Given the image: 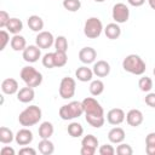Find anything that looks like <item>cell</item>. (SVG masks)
<instances>
[{
	"label": "cell",
	"instance_id": "cell-1",
	"mask_svg": "<svg viewBox=\"0 0 155 155\" xmlns=\"http://www.w3.org/2000/svg\"><path fill=\"white\" fill-rule=\"evenodd\" d=\"M122 68L125 71L133 74V75H143L147 69L145 62L142 59L140 56L136 53H131L126 56L122 61Z\"/></svg>",
	"mask_w": 155,
	"mask_h": 155
},
{
	"label": "cell",
	"instance_id": "cell-2",
	"mask_svg": "<svg viewBox=\"0 0 155 155\" xmlns=\"http://www.w3.org/2000/svg\"><path fill=\"white\" fill-rule=\"evenodd\" d=\"M41 117H42L41 109L38 105H29L19 113L18 122L23 127H30V126H34V125L39 124Z\"/></svg>",
	"mask_w": 155,
	"mask_h": 155
},
{
	"label": "cell",
	"instance_id": "cell-3",
	"mask_svg": "<svg viewBox=\"0 0 155 155\" xmlns=\"http://www.w3.org/2000/svg\"><path fill=\"white\" fill-rule=\"evenodd\" d=\"M58 114L61 116L62 120H74L79 116H81L84 114V107H82V103L81 102H78V101H73V102H69L68 104H64L59 108L58 110Z\"/></svg>",
	"mask_w": 155,
	"mask_h": 155
},
{
	"label": "cell",
	"instance_id": "cell-4",
	"mask_svg": "<svg viewBox=\"0 0 155 155\" xmlns=\"http://www.w3.org/2000/svg\"><path fill=\"white\" fill-rule=\"evenodd\" d=\"M19 76L25 84V86H29V87H38L42 82V74L31 65L23 67L21 69Z\"/></svg>",
	"mask_w": 155,
	"mask_h": 155
},
{
	"label": "cell",
	"instance_id": "cell-5",
	"mask_svg": "<svg viewBox=\"0 0 155 155\" xmlns=\"http://www.w3.org/2000/svg\"><path fill=\"white\" fill-rule=\"evenodd\" d=\"M103 30V23L98 17H90L84 24V34L88 39H97Z\"/></svg>",
	"mask_w": 155,
	"mask_h": 155
},
{
	"label": "cell",
	"instance_id": "cell-6",
	"mask_svg": "<svg viewBox=\"0 0 155 155\" xmlns=\"http://www.w3.org/2000/svg\"><path fill=\"white\" fill-rule=\"evenodd\" d=\"M85 116H104V109L93 97H86L82 102Z\"/></svg>",
	"mask_w": 155,
	"mask_h": 155
},
{
	"label": "cell",
	"instance_id": "cell-7",
	"mask_svg": "<svg viewBox=\"0 0 155 155\" xmlns=\"http://www.w3.org/2000/svg\"><path fill=\"white\" fill-rule=\"evenodd\" d=\"M75 91H76L75 79H73L70 76H64L61 80V84H59V88H58L59 96L63 99H70L71 97H74Z\"/></svg>",
	"mask_w": 155,
	"mask_h": 155
},
{
	"label": "cell",
	"instance_id": "cell-8",
	"mask_svg": "<svg viewBox=\"0 0 155 155\" xmlns=\"http://www.w3.org/2000/svg\"><path fill=\"white\" fill-rule=\"evenodd\" d=\"M111 17L115 21V23H119V24L126 23L130 18L128 6L124 2H116L113 6V10H111Z\"/></svg>",
	"mask_w": 155,
	"mask_h": 155
},
{
	"label": "cell",
	"instance_id": "cell-9",
	"mask_svg": "<svg viewBox=\"0 0 155 155\" xmlns=\"http://www.w3.org/2000/svg\"><path fill=\"white\" fill-rule=\"evenodd\" d=\"M97 147H98V138L96 136L93 134L84 136L81 139L80 154L81 155H94Z\"/></svg>",
	"mask_w": 155,
	"mask_h": 155
},
{
	"label": "cell",
	"instance_id": "cell-10",
	"mask_svg": "<svg viewBox=\"0 0 155 155\" xmlns=\"http://www.w3.org/2000/svg\"><path fill=\"white\" fill-rule=\"evenodd\" d=\"M54 36L51 31L47 30H42L40 33H38L36 38H35V45H38L41 50H46L50 48L52 45H54Z\"/></svg>",
	"mask_w": 155,
	"mask_h": 155
},
{
	"label": "cell",
	"instance_id": "cell-11",
	"mask_svg": "<svg viewBox=\"0 0 155 155\" xmlns=\"http://www.w3.org/2000/svg\"><path fill=\"white\" fill-rule=\"evenodd\" d=\"M22 57L27 63H35L41 57V48L38 45H29L22 51Z\"/></svg>",
	"mask_w": 155,
	"mask_h": 155
},
{
	"label": "cell",
	"instance_id": "cell-12",
	"mask_svg": "<svg viewBox=\"0 0 155 155\" xmlns=\"http://www.w3.org/2000/svg\"><path fill=\"white\" fill-rule=\"evenodd\" d=\"M126 119V114L121 108H113L107 113V121L110 125L117 126L120 124H122Z\"/></svg>",
	"mask_w": 155,
	"mask_h": 155
},
{
	"label": "cell",
	"instance_id": "cell-13",
	"mask_svg": "<svg viewBox=\"0 0 155 155\" xmlns=\"http://www.w3.org/2000/svg\"><path fill=\"white\" fill-rule=\"evenodd\" d=\"M33 132L29 130V127H23L18 130V132L15 134V140L18 145H29L33 142Z\"/></svg>",
	"mask_w": 155,
	"mask_h": 155
},
{
	"label": "cell",
	"instance_id": "cell-14",
	"mask_svg": "<svg viewBox=\"0 0 155 155\" xmlns=\"http://www.w3.org/2000/svg\"><path fill=\"white\" fill-rule=\"evenodd\" d=\"M96 58H97V52H96V50L93 47L86 46V47H82L79 51V59L84 64L94 63L96 62Z\"/></svg>",
	"mask_w": 155,
	"mask_h": 155
},
{
	"label": "cell",
	"instance_id": "cell-15",
	"mask_svg": "<svg viewBox=\"0 0 155 155\" xmlns=\"http://www.w3.org/2000/svg\"><path fill=\"white\" fill-rule=\"evenodd\" d=\"M143 121H144V116L139 109H131L126 114V122L132 127L140 126L143 124Z\"/></svg>",
	"mask_w": 155,
	"mask_h": 155
},
{
	"label": "cell",
	"instance_id": "cell-16",
	"mask_svg": "<svg viewBox=\"0 0 155 155\" xmlns=\"http://www.w3.org/2000/svg\"><path fill=\"white\" fill-rule=\"evenodd\" d=\"M92 70H93V74L97 78H105L110 73V64L107 61L101 59V61H97V62L93 63Z\"/></svg>",
	"mask_w": 155,
	"mask_h": 155
},
{
	"label": "cell",
	"instance_id": "cell-17",
	"mask_svg": "<svg viewBox=\"0 0 155 155\" xmlns=\"http://www.w3.org/2000/svg\"><path fill=\"white\" fill-rule=\"evenodd\" d=\"M1 91L4 94H15L19 91V86H18V82L16 79L13 78H7L5 80H2L1 82Z\"/></svg>",
	"mask_w": 155,
	"mask_h": 155
},
{
	"label": "cell",
	"instance_id": "cell-18",
	"mask_svg": "<svg viewBox=\"0 0 155 155\" xmlns=\"http://www.w3.org/2000/svg\"><path fill=\"white\" fill-rule=\"evenodd\" d=\"M93 70L91 68H88L87 65H81L75 70V78L81 81V82H87V81H92L93 78Z\"/></svg>",
	"mask_w": 155,
	"mask_h": 155
},
{
	"label": "cell",
	"instance_id": "cell-19",
	"mask_svg": "<svg viewBox=\"0 0 155 155\" xmlns=\"http://www.w3.org/2000/svg\"><path fill=\"white\" fill-rule=\"evenodd\" d=\"M34 97H35L34 87L25 86V87L19 88V91L17 92V99L21 103H30L34 99Z\"/></svg>",
	"mask_w": 155,
	"mask_h": 155
},
{
	"label": "cell",
	"instance_id": "cell-20",
	"mask_svg": "<svg viewBox=\"0 0 155 155\" xmlns=\"http://www.w3.org/2000/svg\"><path fill=\"white\" fill-rule=\"evenodd\" d=\"M125 131H124V128H121V127H113L109 132H108V139H109V142L110 143H113V144H120V143H122L124 142V139H125Z\"/></svg>",
	"mask_w": 155,
	"mask_h": 155
},
{
	"label": "cell",
	"instance_id": "cell-21",
	"mask_svg": "<svg viewBox=\"0 0 155 155\" xmlns=\"http://www.w3.org/2000/svg\"><path fill=\"white\" fill-rule=\"evenodd\" d=\"M38 132H39V137H40L41 139H50V138L52 137L53 132H54V127H53L52 122H50V121H44V122L40 124Z\"/></svg>",
	"mask_w": 155,
	"mask_h": 155
},
{
	"label": "cell",
	"instance_id": "cell-22",
	"mask_svg": "<svg viewBox=\"0 0 155 155\" xmlns=\"http://www.w3.org/2000/svg\"><path fill=\"white\" fill-rule=\"evenodd\" d=\"M27 23H28L29 29L33 30V31H35V33H40V31H42V29H44V21H42V18H41L40 16H38V15H31V16H29Z\"/></svg>",
	"mask_w": 155,
	"mask_h": 155
},
{
	"label": "cell",
	"instance_id": "cell-23",
	"mask_svg": "<svg viewBox=\"0 0 155 155\" xmlns=\"http://www.w3.org/2000/svg\"><path fill=\"white\" fill-rule=\"evenodd\" d=\"M104 34L110 40L119 39L120 35H121V28H120L119 23H109V24H107V27L104 28Z\"/></svg>",
	"mask_w": 155,
	"mask_h": 155
},
{
	"label": "cell",
	"instance_id": "cell-24",
	"mask_svg": "<svg viewBox=\"0 0 155 155\" xmlns=\"http://www.w3.org/2000/svg\"><path fill=\"white\" fill-rule=\"evenodd\" d=\"M10 45H11V48L16 52H19V51H23L25 47H27V40L24 36L19 35V34H16L12 36L11 41H10Z\"/></svg>",
	"mask_w": 155,
	"mask_h": 155
},
{
	"label": "cell",
	"instance_id": "cell-25",
	"mask_svg": "<svg viewBox=\"0 0 155 155\" xmlns=\"http://www.w3.org/2000/svg\"><path fill=\"white\" fill-rule=\"evenodd\" d=\"M6 29H7L8 33H11L13 35L19 34L22 31V29H23V22L17 17H11L8 23H7V25H6Z\"/></svg>",
	"mask_w": 155,
	"mask_h": 155
},
{
	"label": "cell",
	"instance_id": "cell-26",
	"mask_svg": "<svg viewBox=\"0 0 155 155\" xmlns=\"http://www.w3.org/2000/svg\"><path fill=\"white\" fill-rule=\"evenodd\" d=\"M68 133L70 137L73 138H79L84 134V127L80 122H76V121H73L68 125V128H67Z\"/></svg>",
	"mask_w": 155,
	"mask_h": 155
},
{
	"label": "cell",
	"instance_id": "cell-27",
	"mask_svg": "<svg viewBox=\"0 0 155 155\" xmlns=\"http://www.w3.org/2000/svg\"><path fill=\"white\" fill-rule=\"evenodd\" d=\"M38 150L42 155H51L54 151V145L50 139H41L38 144Z\"/></svg>",
	"mask_w": 155,
	"mask_h": 155
},
{
	"label": "cell",
	"instance_id": "cell-28",
	"mask_svg": "<svg viewBox=\"0 0 155 155\" xmlns=\"http://www.w3.org/2000/svg\"><path fill=\"white\" fill-rule=\"evenodd\" d=\"M13 139H15V134L12 130L6 126H1L0 127V142L2 144H10Z\"/></svg>",
	"mask_w": 155,
	"mask_h": 155
},
{
	"label": "cell",
	"instance_id": "cell-29",
	"mask_svg": "<svg viewBox=\"0 0 155 155\" xmlns=\"http://www.w3.org/2000/svg\"><path fill=\"white\" fill-rule=\"evenodd\" d=\"M104 91V82L99 79H96V80H92L91 84H90V93L93 96V97H97L99 94H102Z\"/></svg>",
	"mask_w": 155,
	"mask_h": 155
},
{
	"label": "cell",
	"instance_id": "cell-30",
	"mask_svg": "<svg viewBox=\"0 0 155 155\" xmlns=\"http://www.w3.org/2000/svg\"><path fill=\"white\" fill-rule=\"evenodd\" d=\"M53 57H54V67L61 68L64 67L68 62V56L67 52H62V51H54L53 52Z\"/></svg>",
	"mask_w": 155,
	"mask_h": 155
},
{
	"label": "cell",
	"instance_id": "cell-31",
	"mask_svg": "<svg viewBox=\"0 0 155 155\" xmlns=\"http://www.w3.org/2000/svg\"><path fill=\"white\" fill-rule=\"evenodd\" d=\"M138 87L142 92H150L153 88V80L149 76H142L138 81Z\"/></svg>",
	"mask_w": 155,
	"mask_h": 155
},
{
	"label": "cell",
	"instance_id": "cell-32",
	"mask_svg": "<svg viewBox=\"0 0 155 155\" xmlns=\"http://www.w3.org/2000/svg\"><path fill=\"white\" fill-rule=\"evenodd\" d=\"M54 48L56 51H62V52H67L68 51V40L64 35H59L54 39Z\"/></svg>",
	"mask_w": 155,
	"mask_h": 155
},
{
	"label": "cell",
	"instance_id": "cell-33",
	"mask_svg": "<svg viewBox=\"0 0 155 155\" xmlns=\"http://www.w3.org/2000/svg\"><path fill=\"white\" fill-rule=\"evenodd\" d=\"M85 119H86V122L94 128H101L105 122L104 116H85Z\"/></svg>",
	"mask_w": 155,
	"mask_h": 155
},
{
	"label": "cell",
	"instance_id": "cell-34",
	"mask_svg": "<svg viewBox=\"0 0 155 155\" xmlns=\"http://www.w3.org/2000/svg\"><path fill=\"white\" fill-rule=\"evenodd\" d=\"M63 7L69 12H76L81 8L80 0H63Z\"/></svg>",
	"mask_w": 155,
	"mask_h": 155
},
{
	"label": "cell",
	"instance_id": "cell-35",
	"mask_svg": "<svg viewBox=\"0 0 155 155\" xmlns=\"http://www.w3.org/2000/svg\"><path fill=\"white\" fill-rule=\"evenodd\" d=\"M41 62H42V65L47 69H52L54 68V57H53V52H48V53H45L41 58Z\"/></svg>",
	"mask_w": 155,
	"mask_h": 155
},
{
	"label": "cell",
	"instance_id": "cell-36",
	"mask_svg": "<svg viewBox=\"0 0 155 155\" xmlns=\"http://www.w3.org/2000/svg\"><path fill=\"white\" fill-rule=\"evenodd\" d=\"M116 154H119V155H132L133 154V149L127 143H120L116 147Z\"/></svg>",
	"mask_w": 155,
	"mask_h": 155
},
{
	"label": "cell",
	"instance_id": "cell-37",
	"mask_svg": "<svg viewBox=\"0 0 155 155\" xmlns=\"http://www.w3.org/2000/svg\"><path fill=\"white\" fill-rule=\"evenodd\" d=\"M10 33L7 30H0V51H4L7 44L10 42Z\"/></svg>",
	"mask_w": 155,
	"mask_h": 155
},
{
	"label": "cell",
	"instance_id": "cell-38",
	"mask_svg": "<svg viewBox=\"0 0 155 155\" xmlns=\"http://www.w3.org/2000/svg\"><path fill=\"white\" fill-rule=\"evenodd\" d=\"M98 153L101 155H114L116 153V149L111 144H103V145L99 147Z\"/></svg>",
	"mask_w": 155,
	"mask_h": 155
},
{
	"label": "cell",
	"instance_id": "cell-39",
	"mask_svg": "<svg viewBox=\"0 0 155 155\" xmlns=\"http://www.w3.org/2000/svg\"><path fill=\"white\" fill-rule=\"evenodd\" d=\"M10 15L5 11V10H1L0 11V28H6V25H7V23H8V21H10Z\"/></svg>",
	"mask_w": 155,
	"mask_h": 155
},
{
	"label": "cell",
	"instance_id": "cell-40",
	"mask_svg": "<svg viewBox=\"0 0 155 155\" xmlns=\"http://www.w3.org/2000/svg\"><path fill=\"white\" fill-rule=\"evenodd\" d=\"M144 102L150 108H155V92H148V94L144 98Z\"/></svg>",
	"mask_w": 155,
	"mask_h": 155
},
{
	"label": "cell",
	"instance_id": "cell-41",
	"mask_svg": "<svg viewBox=\"0 0 155 155\" xmlns=\"http://www.w3.org/2000/svg\"><path fill=\"white\" fill-rule=\"evenodd\" d=\"M19 154L21 155H36V150L31 147L24 145L22 149H19Z\"/></svg>",
	"mask_w": 155,
	"mask_h": 155
},
{
	"label": "cell",
	"instance_id": "cell-42",
	"mask_svg": "<svg viewBox=\"0 0 155 155\" xmlns=\"http://www.w3.org/2000/svg\"><path fill=\"white\" fill-rule=\"evenodd\" d=\"M145 147H155V132H150L145 137Z\"/></svg>",
	"mask_w": 155,
	"mask_h": 155
},
{
	"label": "cell",
	"instance_id": "cell-43",
	"mask_svg": "<svg viewBox=\"0 0 155 155\" xmlns=\"http://www.w3.org/2000/svg\"><path fill=\"white\" fill-rule=\"evenodd\" d=\"M0 153H1V155H15V154H16L15 149H13L12 147H8V145L2 147L1 150H0Z\"/></svg>",
	"mask_w": 155,
	"mask_h": 155
},
{
	"label": "cell",
	"instance_id": "cell-44",
	"mask_svg": "<svg viewBox=\"0 0 155 155\" xmlns=\"http://www.w3.org/2000/svg\"><path fill=\"white\" fill-rule=\"evenodd\" d=\"M127 2L133 7H140L142 5H144L145 0H127Z\"/></svg>",
	"mask_w": 155,
	"mask_h": 155
},
{
	"label": "cell",
	"instance_id": "cell-45",
	"mask_svg": "<svg viewBox=\"0 0 155 155\" xmlns=\"http://www.w3.org/2000/svg\"><path fill=\"white\" fill-rule=\"evenodd\" d=\"M148 4L153 10H155V0H148Z\"/></svg>",
	"mask_w": 155,
	"mask_h": 155
},
{
	"label": "cell",
	"instance_id": "cell-46",
	"mask_svg": "<svg viewBox=\"0 0 155 155\" xmlns=\"http://www.w3.org/2000/svg\"><path fill=\"white\" fill-rule=\"evenodd\" d=\"M93 1H96V2H104L105 0H93Z\"/></svg>",
	"mask_w": 155,
	"mask_h": 155
},
{
	"label": "cell",
	"instance_id": "cell-47",
	"mask_svg": "<svg viewBox=\"0 0 155 155\" xmlns=\"http://www.w3.org/2000/svg\"><path fill=\"white\" fill-rule=\"evenodd\" d=\"M153 74H154V76H155V68L153 69Z\"/></svg>",
	"mask_w": 155,
	"mask_h": 155
}]
</instances>
